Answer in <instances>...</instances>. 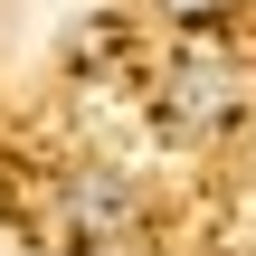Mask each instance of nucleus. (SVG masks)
Masks as SVG:
<instances>
[{
	"mask_svg": "<svg viewBox=\"0 0 256 256\" xmlns=\"http://www.w3.org/2000/svg\"><path fill=\"white\" fill-rule=\"evenodd\" d=\"M152 10H171V19H209L218 0H152Z\"/></svg>",
	"mask_w": 256,
	"mask_h": 256,
	"instance_id": "obj_3",
	"label": "nucleus"
},
{
	"mask_svg": "<svg viewBox=\"0 0 256 256\" xmlns=\"http://www.w3.org/2000/svg\"><path fill=\"white\" fill-rule=\"evenodd\" d=\"M124 218H133V180L124 171H76L66 180V228L76 238H114Z\"/></svg>",
	"mask_w": 256,
	"mask_h": 256,
	"instance_id": "obj_2",
	"label": "nucleus"
},
{
	"mask_svg": "<svg viewBox=\"0 0 256 256\" xmlns=\"http://www.w3.org/2000/svg\"><path fill=\"white\" fill-rule=\"evenodd\" d=\"M238 114H247L238 66H228L218 48H180V57H171V86H162V124H171L180 142H218Z\"/></svg>",
	"mask_w": 256,
	"mask_h": 256,
	"instance_id": "obj_1",
	"label": "nucleus"
}]
</instances>
